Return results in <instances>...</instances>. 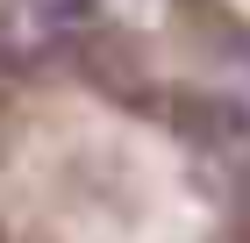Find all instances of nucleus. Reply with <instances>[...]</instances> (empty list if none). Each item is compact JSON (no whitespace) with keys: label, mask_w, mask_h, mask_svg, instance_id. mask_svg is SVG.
I'll return each mask as SVG.
<instances>
[{"label":"nucleus","mask_w":250,"mask_h":243,"mask_svg":"<svg viewBox=\"0 0 250 243\" xmlns=\"http://www.w3.org/2000/svg\"><path fill=\"white\" fill-rule=\"evenodd\" d=\"M21 22H29L36 36H79V29L93 22V0H29Z\"/></svg>","instance_id":"nucleus-2"},{"label":"nucleus","mask_w":250,"mask_h":243,"mask_svg":"<svg viewBox=\"0 0 250 243\" xmlns=\"http://www.w3.org/2000/svg\"><path fill=\"white\" fill-rule=\"evenodd\" d=\"M179 129L200 150H243L250 143V108H236V100H222V93H200L193 108H179Z\"/></svg>","instance_id":"nucleus-1"}]
</instances>
